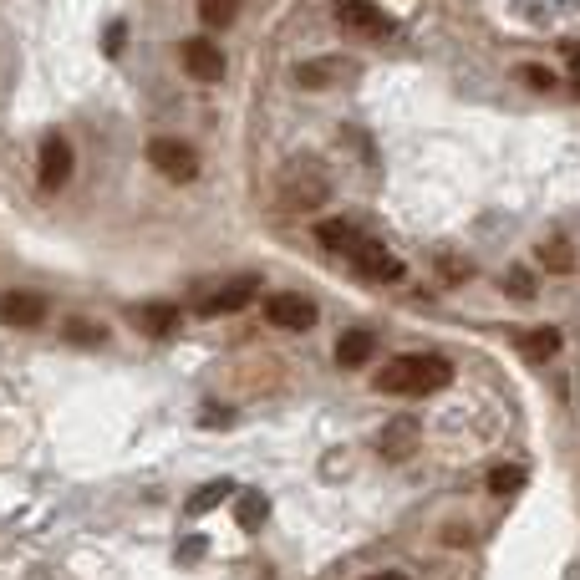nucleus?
I'll list each match as a JSON object with an SVG mask.
<instances>
[{"instance_id":"nucleus-21","label":"nucleus","mask_w":580,"mask_h":580,"mask_svg":"<svg viewBox=\"0 0 580 580\" xmlns=\"http://www.w3.org/2000/svg\"><path fill=\"white\" fill-rule=\"evenodd\" d=\"M67 341H82V346H102V341H107V326H97V321H67Z\"/></svg>"},{"instance_id":"nucleus-8","label":"nucleus","mask_w":580,"mask_h":580,"mask_svg":"<svg viewBox=\"0 0 580 580\" xmlns=\"http://www.w3.org/2000/svg\"><path fill=\"white\" fill-rule=\"evenodd\" d=\"M265 321L280 326V331H311L316 326V306L306 296H290V290H285V296L265 301Z\"/></svg>"},{"instance_id":"nucleus-6","label":"nucleus","mask_w":580,"mask_h":580,"mask_svg":"<svg viewBox=\"0 0 580 580\" xmlns=\"http://www.w3.org/2000/svg\"><path fill=\"white\" fill-rule=\"evenodd\" d=\"M72 143L62 138V133H51L46 143H41V158H36V179H41V189H62L67 179H72Z\"/></svg>"},{"instance_id":"nucleus-22","label":"nucleus","mask_w":580,"mask_h":580,"mask_svg":"<svg viewBox=\"0 0 580 580\" xmlns=\"http://www.w3.org/2000/svg\"><path fill=\"white\" fill-rule=\"evenodd\" d=\"M504 290H509V296H519V301H530L535 296V275L530 270H509L504 275Z\"/></svg>"},{"instance_id":"nucleus-3","label":"nucleus","mask_w":580,"mask_h":580,"mask_svg":"<svg viewBox=\"0 0 580 580\" xmlns=\"http://www.w3.org/2000/svg\"><path fill=\"white\" fill-rule=\"evenodd\" d=\"M346 260L357 265V275H367V280H377V285H392V280L408 275V265H402L392 250H382L377 240H367V235H362L352 250H346Z\"/></svg>"},{"instance_id":"nucleus-27","label":"nucleus","mask_w":580,"mask_h":580,"mask_svg":"<svg viewBox=\"0 0 580 580\" xmlns=\"http://www.w3.org/2000/svg\"><path fill=\"white\" fill-rule=\"evenodd\" d=\"M367 580H402L397 570H382V575H367Z\"/></svg>"},{"instance_id":"nucleus-18","label":"nucleus","mask_w":580,"mask_h":580,"mask_svg":"<svg viewBox=\"0 0 580 580\" xmlns=\"http://www.w3.org/2000/svg\"><path fill=\"white\" fill-rule=\"evenodd\" d=\"M540 260H545L550 270H560V275H570V270H575V250H570V240H560V235L540 245Z\"/></svg>"},{"instance_id":"nucleus-11","label":"nucleus","mask_w":580,"mask_h":580,"mask_svg":"<svg viewBox=\"0 0 580 580\" xmlns=\"http://www.w3.org/2000/svg\"><path fill=\"white\" fill-rule=\"evenodd\" d=\"M413 453H418V423H413V418L387 423V433H382V458L402 463V458H413Z\"/></svg>"},{"instance_id":"nucleus-26","label":"nucleus","mask_w":580,"mask_h":580,"mask_svg":"<svg viewBox=\"0 0 580 580\" xmlns=\"http://www.w3.org/2000/svg\"><path fill=\"white\" fill-rule=\"evenodd\" d=\"M570 82H575V92H580V51L570 56Z\"/></svg>"},{"instance_id":"nucleus-1","label":"nucleus","mask_w":580,"mask_h":580,"mask_svg":"<svg viewBox=\"0 0 580 580\" xmlns=\"http://www.w3.org/2000/svg\"><path fill=\"white\" fill-rule=\"evenodd\" d=\"M453 382V362L448 357H392L377 372V392H397V397H423Z\"/></svg>"},{"instance_id":"nucleus-12","label":"nucleus","mask_w":580,"mask_h":580,"mask_svg":"<svg viewBox=\"0 0 580 580\" xmlns=\"http://www.w3.org/2000/svg\"><path fill=\"white\" fill-rule=\"evenodd\" d=\"M372 352H377V341H372V331H341V341H336V367H367L372 362Z\"/></svg>"},{"instance_id":"nucleus-15","label":"nucleus","mask_w":580,"mask_h":580,"mask_svg":"<svg viewBox=\"0 0 580 580\" xmlns=\"http://www.w3.org/2000/svg\"><path fill=\"white\" fill-rule=\"evenodd\" d=\"M519 352H525L530 362L555 357V352H560V331H555V326H535V331H525V336H519Z\"/></svg>"},{"instance_id":"nucleus-25","label":"nucleus","mask_w":580,"mask_h":580,"mask_svg":"<svg viewBox=\"0 0 580 580\" xmlns=\"http://www.w3.org/2000/svg\"><path fill=\"white\" fill-rule=\"evenodd\" d=\"M525 82H530V87H540V92H545V87H555V77H550L545 67H525Z\"/></svg>"},{"instance_id":"nucleus-4","label":"nucleus","mask_w":580,"mask_h":580,"mask_svg":"<svg viewBox=\"0 0 580 580\" xmlns=\"http://www.w3.org/2000/svg\"><path fill=\"white\" fill-rule=\"evenodd\" d=\"M148 163L163 173V179H173V184H189L194 173H199L194 148H189V143H179V138H153V143H148Z\"/></svg>"},{"instance_id":"nucleus-20","label":"nucleus","mask_w":580,"mask_h":580,"mask_svg":"<svg viewBox=\"0 0 580 580\" xmlns=\"http://www.w3.org/2000/svg\"><path fill=\"white\" fill-rule=\"evenodd\" d=\"M519 484H525V469H514V463H499V469L489 474V489L494 494H514Z\"/></svg>"},{"instance_id":"nucleus-23","label":"nucleus","mask_w":580,"mask_h":580,"mask_svg":"<svg viewBox=\"0 0 580 580\" xmlns=\"http://www.w3.org/2000/svg\"><path fill=\"white\" fill-rule=\"evenodd\" d=\"M123 41H128V26H123V21H112V26H107V36H102L107 56H118V51H123Z\"/></svg>"},{"instance_id":"nucleus-24","label":"nucleus","mask_w":580,"mask_h":580,"mask_svg":"<svg viewBox=\"0 0 580 580\" xmlns=\"http://www.w3.org/2000/svg\"><path fill=\"white\" fill-rule=\"evenodd\" d=\"M296 82H301V87H326V82H331V67H301Z\"/></svg>"},{"instance_id":"nucleus-19","label":"nucleus","mask_w":580,"mask_h":580,"mask_svg":"<svg viewBox=\"0 0 580 580\" xmlns=\"http://www.w3.org/2000/svg\"><path fill=\"white\" fill-rule=\"evenodd\" d=\"M219 499H229V479H214V484H204V489L189 499V514H209Z\"/></svg>"},{"instance_id":"nucleus-9","label":"nucleus","mask_w":580,"mask_h":580,"mask_svg":"<svg viewBox=\"0 0 580 580\" xmlns=\"http://www.w3.org/2000/svg\"><path fill=\"white\" fill-rule=\"evenodd\" d=\"M179 56H184V72H189L194 82H219V77H224V51H219L214 41H204V36L184 41Z\"/></svg>"},{"instance_id":"nucleus-5","label":"nucleus","mask_w":580,"mask_h":580,"mask_svg":"<svg viewBox=\"0 0 580 580\" xmlns=\"http://www.w3.org/2000/svg\"><path fill=\"white\" fill-rule=\"evenodd\" d=\"M336 16H341V26H346V31H357V36H367V41L392 36V16H387V11H377L372 0H336Z\"/></svg>"},{"instance_id":"nucleus-16","label":"nucleus","mask_w":580,"mask_h":580,"mask_svg":"<svg viewBox=\"0 0 580 580\" xmlns=\"http://www.w3.org/2000/svg\"><path fill=\"white\" fill-rule=\"evenodd\" d=\"M240 16V0H199V21L204 26H229V21H235Z\"/></svg>"},{"instance_id":"nucleus-13","label":"nucleus","mask_w":580,"mask_h":580,"mask_svg":"<svg viewBox=\"0 0 580 580\" xmlns=\"http://www.w3.org/2000/svg\"><path fill=\"white\" fill-rule=\"evenodd\" d=\"M133 321H138V331H148V336H168L173 326H179V306H168V301H148V306H138V311H133Z\"/></svg>"},{"instance_id":"nucleus-17","label":"nucleus","mask_w":580,"mask_h":580,"mask_svg":"<svg viewBox=\"0 0 580 580\" xmlns=\"http://www.w3.org/2000/svg\"><path fill=\"white\" fill-rule=\"evenodd\" d=\"M265 514H270V504H265V494H240V509H235V519H240V530H260V525H265Z\"/></svg>"},{"instance_id":"nucleus-14","label":"nucleus","mask_w":580,"mask_h":580,"mask_svg":"<svg viewBox=\"0 0 580 580\" xmlns=\"http://www.w3.org/2000/svg\"><path fill=\"white\" fill-rule=\"evenodd\" d=\"M316 240L326 245V250H336V255H346L357 240H362V229L352 224V219H326V224H316Z\"/></svg>"},{"instance_id":"nucleus-2","label":"nucleus","mask_w":580,"mask_h":580,"mask_svg":"<svg viewBox=\"0 0 580 580\" xmlns=\"http://www.w3.org/2000/svg\"><path fill=\"white\" fill-rule=\"evenodd\" d=\"M326 173L316 168V163H290V173H285V184H280V204L285 209H296V214H306V209H316V204H326Z\"/></svg>"},{"instance_id":"nucleus-10","label":"nucleus","mask_w":580,"mask_h":580,"mask_svg":"<svg viewBox=\"0 0 580 580\" xmlns=\"http://www.w3.org/2000/svg\"><path fill=\"white\" fill-rule=\"evenodd\" d=\"M0 321L6 326H41L46 301L36 296V290H6V296H0Z\"/></svg>"},{"instance_id":"nucleus-7","label":"nucleus","mask_w":580,"mask_h":580,"mask_svg":"<svg viewBox=\"0 0 580 580\" xmlns=\"http://www.w3.org/2000/svg\"><path fill=\"white\" fill-rule=\"evenodd\" d=\"M255 296H260V280L255 275H235V280H224L219 290H209L199 311L204 316H229V311H245Z\"/></svg>"}]
</instances>
